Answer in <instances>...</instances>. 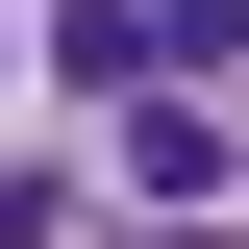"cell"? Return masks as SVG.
<instances>
[{
  "label": "cell",
  "mask_w": 249,
  "mask_h": 249,
  "mask_svg": "<svg viewBox=\"0 0 249 249\" xmlns=\"http://www.w3.org/2000/svg\"><path fill=\"white\" fill-rule=\"evenodd\" d=\"M124 175H150V199H224V175H249V124H224V100H150V124H124Z\"/></svg>",
  "instance_id": "6da1fadb"
}]
</instances>
